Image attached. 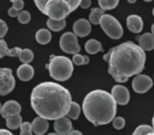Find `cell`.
<instances>
[{
	"label": "cell",
	"instance_id": "40",
	"mask_svg": "<svg viewBox=\"0 0 154 135\" xmlns=\"http://www.w3.org/2000/svg\"><path fill=\"white\" fill-rule=\"evenodd\" d=\"M151 32H152L151 34H152V35H153V36H154V23L152 24V26H151Z\"/></svg>",
	"mask_w": 154,
	"mask_h": 135
},
{
	"label": "cell",
	"instance_id": "45",
	"mask_svg": "<svg viewBox=\"0 0 154 135\" xmlns=\"http://www.w3.org/2000/svg\"><path fill=\"white\" fill-rule=\"evenodd\" d=\"M148 135H153V133H150V134H148Z\"/></svg>",
	"mask_w": 154,
	"mask_h": 135
},
{
	"label": "cell",
	"instance_id": "46",
	"mask_svg": "<svg viewBox=\"0 0 154 135\" xmlns=\"http://www.w3.org/2000/svg\"><path fill=\"white\" fill-rule=\"evenodd\" d=\"M153 135H154V128H153Z\"/></svg>",
	"mask_w": 154,
	"mask_h": 135
},
{
	"label": "cell",
	"instance_id": "43",
	"mask_svg": "<svg viewBox=\"0 0 154 135\" xmlns=\"http://www.w3.org/2000/svg\"><path fill=\"white\" fill-rule=\"evenodd\" d=\"M1 108H2V106H1V103H0V115H1Z\"/></svg>",
	"mask_w": 154,
	"mask_h": 135
},
{
	"label": "cell",
	"instance_id": "7",
	"mask_svg": "<svg viewBox=\"0 0 154 135\" xmlns=\"http://www.w3.org/2000/svg\"><path fill=\"white\" fill-rule=\"evenodd\" d=\"M59 47L64 53L68 54H79L80 45L78 43L77 36L72 32H66L61 35L59 39Z\"/></svg>",
	"mask_w": 154,
	"mask_h": 135
},
{
	"label": "cell",
	"instance_id": "2",
	"mask_svg": "<svg viewBox=\"0 0 154 135\" xmlns=\"http://www.w3.org/2000/svg\"><path fill=\"white\" fill-rule=\"evenodd\" d=\"M146 58L145 51L132 41L120 43L103 55V59L109 64L108 73L120 84L143 71Z\"/></svg>",
	"mask_w": 154,
	"mask_h": 135
},
{
	"label": "cell",
	"instance_id": "22",
	"mask_svg": "<svg viewBox=\"0 0 154 135\" xmlns=\"http://www.w3.org/2000/svg\"><path fill=\"white\" fill-rule=\"evenodd\" d=\"M66 20H52L48 19L47 20V26L49 28V30L53 31V32H59V31L63 30L66 28Z\"/></svg>",
	"mask_w": 154,
	"mask_h": 135
},
{
	"label": "cell",
	"instance_id": "23",
	"mask_svg": "<svg viewBox=\"0 0 154 135\" xmlns=\"http://www.w3.org/2000/svg\"><path fill=\"white\" fill-rule=\"evenodd\" d=\"M80 111H82V108L75 101H72L71 103L70 110H69V113L66 115V117L70 118V119H77L80 115Z\"/></svg>",
	"mask_w": 154,
	"mask_h": 135
},
{
	"label": "cell",
	"instance_id": "25",
	"mask_svg": "<svg viewBox=\"0 0 154 135\" xmlns=\"http://www.w3.org/2000/svg\"><path fill=\"white\" fill-rule=\"evenodd\" d=\"M19 59L21 60L22 63L30 64V62L34 59V53L30 49H23L19 56Z\"/></svg>",
	"mask_w": 154,
	"mask_h": 135
},
{
	"label": "cell",
	"instance_id": "27",
	"mask_svg": "<svg viewBox=\"0 0 154 135\" xmlns=\"http://www.w3.org/2000/svg\"><path fill=\"white\" fill-rule=\"evenodd\" d=\"M90 61V58L84 56L82 54H75L73 55L72 58V62L73 64H76V66H84V64H88Z\"/></svg>",
	"mask_w": 154,
	"mask_h": 135
},
{
	"label": "cell",
	"instance_id": "17",
	"mask_svg": "<svg viewBox=\"0 0 154 135\" xmlns=\"http://www.w3.org/2000/svg\"><path fill=\"white\" fill-rule=\"evenodd\" d=\"M17 76L21 81H29L34 77V68L31 64L22 63L17 69Z\"/></svg>",
	"mask_w": 154,
	"mask_h": 135
},
{
	"label": "cell",
	"instance_id": "24",
	"mask_svg": "<svg viewBox=\"0 0 154 135\" xmlns=\"http://www.w3.org/2000/svg\"><path fill=\"white\" fill-rule=\"evenodd\" d=\"M119 1L118 0H99L98 5L101 10L106 11V10H113L118 5Z\"/></svg>",
	"mask_w": 154,
	"mask_h": 135
},
{
	"label": "cell",
	"instance_id": "36",
	"mask_svg": "<svg viewBox=\"0 0 154 135\" xmlns=\"http://www.w3.org/2000/svg\"><path fill=\"white\" fill-rule=\"evenodd\" d=\"M91 5H92V2H91V0H80V5L79 7L82 8V9H89V8L91 7Z\"/></svg>",
	"mask_w": 154,
	"mask_h": 135
},
{
	"label": "cell",
	"instance_id": "6",
	"mask_svg": "<svg viewBox=\"0 0 154 135\" xmlns=\"http://www.w3.org/2000/svg\"><path fill=\"white\" fill-rule=\"evenodd\" d=\"M100 24L103 31L112 39H119L122 37L124 34V29H122L120 22L109 14H105L100 19Z\"/></svg>",
	"mask_w": 154,
	"mask_h": 135
},
{
	"label": "cell",
	"instance_id": "5",
	"mask_svg": "<svg viewBox=\"0 0 154 135\" xmlns=\"http://www.w3.org/2000/svg\"><path fill=\"white\" fill-rule=\"evenodd\" d=\"M50 76L57 81H66L72 76L73 62L66 56H50V62L47 66Z\"/></svg>",
	"mask_w": 154,
	"mask_h": 135
},
{
	"label": "cell",
	"instance_id": "28",
	"mask_svg": "<svg viewBox=\"0 0 154 135\" xmlns=\"http://www.w3.org/2000/svg\"><path fill=\"white\" fill-rule=\"evenodd\" d=\"M17 18H18V21H19L20 23L26 24V23H29L31 20V14L29 13L28 11H21L19 14H18Z\"/></svg>",
	"mask_w": 154,
	"mask_h": 135
},
{
	"label": "cell",
	"instance_id": "14",
	"mask_svg": "<svg viewBox=\"0 0 154 135\" xmlns=\"http://www.w3.org/2000/svg\"><path fill=\"white\" fill-rule=\"evenodd\" d=\"M127 28L130 32L134 34H138L143 31V22L140 16L138 15H130L127 18Z\"/></svg>",
	"mask_w": 154,
	"mask_h": 135
},
{
	"label": "cell",
	"instance_id": "44",
	"mask_svg": "<svg viewBox=\"0 0 154 135\" xmlns=\"http://www.w3.org/2000/svg\"><path fill=\"white\" fill-rule=\"evenodd\" d=\"M152 14H153V16H154V8H153V11H152Z\"/></svg>",
	"mask_w": 154,
	"mask_h": 135
},
{
	"label": "cell",
	"instance_id": "30",
	"mask_svg": "<svg viewBox=\"0 0 154 135\" xmlns=\"http://www.w3.org/2000/svg\"><path fill=\"white\" fill-rule=\"evenodd\" d=\"M112 124H113V127L116 130H122L125 127V124H126V120H125L124 117H122V116H117V117H115L113 119Z\"/></svg>",
	"mask_w": 154,
	"mask_h": 135
},
{
	"label": "cell",
	"instance_id": "31",
	"mask_svg": "<svg viewBox=\"0 0 154 135\" xmlns=\"http://www.w3.org/2000/svg\"><path fill=\"white\" fill-rule=\"evenodd\" d=\"M20 135H33L30 122H22L21 127H20Z\"/></svg>",
	"mask_w": 154,
	"mask_h": 135
},
{
	"label": "cell",
	"instance_id": "35",
	"mask_svg": "<svg viewBox=\"0 0 154 135\" xmlns=\"http://www.w3.org/2000/svg\"><path fill=\"white\" fill-rule=\"evenodd\" d=\"M22 49L20 48H13V49L10 50V54L9 56L10 57H19L20 54H21Z\"/></svg>",
	"mask_w": 154,
	"mask_h": 135
},
{
	"label": "cell",
	"instance_id": "12",
	"mask_svg": "<svg viewBox=\"0 0 154 135\" xmlns=\"http://www.w3.org/2000/svg\"><path fill=\"white\" fill-rule=\"evenodd\" d=\"M21 112V106L16 100H8L3 103L1 108V116L3 118H8L10 116H14L20 114Z\"/></svg>",
	"mask_w": 154,
	"mask_h": 135
},
{
	"label": "cell",
	"instance_id": "37",
	"mask_svg": "<svg viewBox=\"0 0 154 135\" xmlns=\"http://www.w3.org/2000/svg\"><path fill=\"white\" fill-rule=\"evenodd\" d=\"M19 13L20 12H18L17 10H15L13 7H12L11 9H9V11H8V14H9L10 17H17Z\"/></svg>",
	"mask_w": 154,
	"mask_h": 135
},
{
	"label": "cell",
	"instance_id": "34",
	"mask_svg": "<svg viewBox=\"0 0 154 135\" xmlns=\"http://www.w3.org/2000/svg\"><path fill=\"white\" fill-rule=\"evenodd\" d=\"M12 3H13V8L18 12L21 11L24 7V2L22 0H12Z\"/></svg>",
	"mask_w": 154,
	"mask_h": 135
},
{
	"label": "cell",
	"instance_id": "1",
	"mask_svg": "<svg viewBox=\"0 0 154 135\" xmlns=\"http://www.w3.org/2000/svg\"><path fill=\"white\" fill-rule=\"evenodd\" d=\"M72 96L68 89L57 82L37 84L31 94V106L35 113L47 120H57L69 113Z\"/></svg>",
	"mask_w": 154,
	"mask_h": 135
},
{
	"label": "cell",
	"instance_id": "26",
	"mask_svg": "<svg viewBox=\"0 0 154 135\" xmlns=\"http://www.w3.org/2000/svg\"><path fill=\"white\" fill-rule=\"evenodd\" d=\"M150 133H153V127L148 124H140L135 129L132 135H148Z\"/></svg>",
	"mask_w": 154,
	"mask_h": 135
},
{
	"label": "cell",
	"instance_id": "3",
	"mask_svg": "<svg viewBox=\"0 0 154 135\" xmlns=\"http://www.w3.org/2000/svg\"><path fill=\"white\" fill-rule=\"evenodd\" d=\"M82 110L87 119L94 126H103L113 121L117 111V103L111 93L94 90L86 95Z\"/></svg>",
	"mask_w": 154,
	"mask_h": 135
},
{
	"label": "cell",
	"instance_id": "9",
	"mask_svg": "<svg viewBox=\"0 0 154 135\" xmlns=\"http://www.w3.org/2000/svg\"><path fill=\"white\" fill-rule=\"evenodd\" d=\"M153 86V80L150 76L145 74L136 75L132 80V88L138 94H143L148 92Z\"/></svg>",
	"mask_w": 154,
	"mask_h": 135
},
{
	"label": "cell",
	"instance_id": "8",
	"mask_svg": "<svg viewBox=\"0 0 154 135\" xmlns=\"http://www.w3.org/2000/svg\"><path fill=\"white\" fill-rule=\"evenodd\" d=\"M15 78L13 71L9 68H0V95H8L15 88Z\"/></svg>",
	"mask_w": 154,
	"mask_h": 135
},
{
	"label": "cell",
	"instance_id": "38",
	"mask_svg": "<svg viewBox=\"0 0 154 135\" xmlns=\"http://www.w3.org/2000/svg\"><path fill=\"white\" fill-rule=\"evenodd\" d=\"M0 135H13V134H12V132H10L9 130L0 129Z\"/></svg>",
	"mask_w": 154,
	"mask_h": 135
},
{
	"label": "cell",
	"instance_id": "15",
	"mask_svg": "<svg viewBox=\"0 0 154 135\" xmlns=\"http://www.w3.org/2000/svg\"><path fill=\"white\" fill-rule=\"evenodd\" d=\"M31 128L35 135H43L49 129V121L41 117H36L31 122Z\"/></svg>",
	"mask_w": 154,
	"mask_h": 135
},
{
	"label": "cell",
	"instance_id": "29",
	"mask_svg": "<svg viewBox=\"0 0 154 135\" xmlns=\"http://www.w3.org/2000/svg\"><path fill=\"white\" fill-rule=\"evenodd\" d=\"M10 49L8 48L7 41L3 39H0V59L5 56H9Z\"/></svg>",
	"mask_w": 154,
	"mask_h": 135
},
{
	"label": "cell",
	"instance_id": "39",
	"mask_svg": "<svg viewBox=\"0 0 154 135\" xmlns=\"http://www.w3.org/2000/svg\"><path fill=\"white\" fill-rule=\"evenodd\" d=\"M68 135H82V133L80 131H77V130H72Z\"/></svg>",
	"mask_w": 154,
	"mask_h": 135
},
{
	"label": "cell",
	"instance_id": "42",
	"mask_svg": "<svg viewBox=\"0 0 154 135\" xmlns=\"http://www.w3.org/2000/svg\"><path fill=\"white\" fill-rule=\"evenodd\" d=\"M152 126H153V128H154V116H153V118H152Z\"/></svg>",
	"mask_w": 154,
	"mask_h": 135
},
{
	"label": "cell",
	"instance_id": "21",
	"mask_svg": "<svg viewBox=\"0 0 154 135\" xmlns=\"http://www.w3.org/2000/svg\"><path fill=\"white\" fill-rule=\"evenodd\" d=\"M103 15H105V11L101 10L100 8H93V9H91V13H90V16H89L90 23L99 24L101 17H103Z\"/></svg>",
	"mask_w": 154,
	"mask_h": 135
},
{
	"label": "cell",
	"instance_id": "33",
	"mask_svg": "<svg viewBox=\"0 0 154 135\" xmlns=\"http://www.w3.org/2000/svg\"><path fill=\"white\" fill-rule=\"evenodd\" d=\"M47 1H48V0H35V1H34L35 5H36L37 9H38L39 11L41 12V13H43V12H45Z\"/></svg>",
	"mask_w": 154,
	"mask_h": 135
},
{
	"label": "cell",
	"instance_id": "10",
	"mask_svg": "<svg viewBox=\"0 0 154 135\" xmlns=\"http://www.w3.org/2000/svg\"><path fill=\"white\" fill-rule=\"evenodd\" d=\"M112 97L114 98L115 103L119 106H125L130 100V92L122 84H116L112 88L111 92Z\"/></svg>",
	"mask_w": 154,
	"mask_h": 135
},
{
	"label": "cell",
	"instance_id": "20",
	"mask_svg": "<svg viewBox=\"0 0 154 135\" xmlns=\"http://www.w3.org/2000/svg\"><path fill=\"white\" fill-rule=\"evenodd\" d=\"M7 120V127L10 129V130H16V129L20 128L22 124V117L20 114H17V115L14 116H10V117L5 118Z\"/></svg>",
	"mask_w": 154,
	"mask_h": 135
},
{
	"label": "cell",
	"instance_id": "4",
	"mask_svg": "<svg viewBox=\"0 0 154 135\" xmlns=\"http://www.w3.org/2000/svg\"><path fill=\"white\" fill-rule=\"evenodd\" d=\"M79 5L80 0H48L43 14L52 20H66Z\"/></svg>",
	"mask_w": 154,
	"mask_h": 135
},
{
	"label": "cell",
	"instance_id": "41",
	"mask_svg": "<svg viewBox=\"0 0 154 135\" xmlns=\"http://www.w3.org/2000/svg\"><path fill=\"white\" fill-rule=\"evenodd\" d=\"M48 135H58L57 133H49Z\"/></svg>",
	"mask_w": 154,
	"mask_h": 135
},
{
	"label": "cell",
	"instance_id": "18",
	"mask_svg": "<svg viewBox=\"0 0 154 135\" xmlns=\"http://www.w3.org/2000/svg\"><path fill=\"white\" fill-rule=\"evenodd\" d=\"M85 50H86L87 53L92 54V55L98 53V52L103 51L101 43L98 40H96V39H90V40L87 41L85 43Z\"/></svg>",
	"mask_w": 154,
	"mask_h": 135
},
{
	"label": "cell",
	"instance_id": "19",
	"mask_svg": "<svg viewBox=\"0 0 154 135\" xmlns=\"http://www.w3.org/2000/svg\"><path fill=\"white\" fill-rule=\"evenodd\" d=\"M35 38H36L37 42L40 43V44H48L52 39V34L47 29H40V30L37 31Z\"/></svg>",
	"mask_w": 154,
	"mask_h": 135
},
{
	"label": "cell",
	"instance_id": "16",
	"mask_svg": "<svg viewBox=\"0 0 154 135\" xmlns=\"http://www.w3.org/2000/svg\"><path fill=\"white\" fill-rule=\"evenodd\" d=\"M138 47L143 51H152L154 49V36L151 33H145L137 37Z\"/></svg>",
	"mask_w": 154,
	"mask_h": 135
},
{
	"label": "cell",
	"instance_id": "13",
	"mask_svg": "<svg viewBox=\"0 0 154 135\" xmlns=\"http://www.w3.org/2000/svg\"><path fill=\"white\" fill-rule=\"evenodd\" d=\"M54 130L58 135H68L73 130V126L71 119L66 117L59 118L54 122Z\"/></svg>",
	"mask_w": 154,
	"mask_h": 135
},
{
	"label": "cell",
	"instance_id": "11",
	"mask_svg": "<svg viewBox=\"0 0 154 135\" xmlns=\"http://www.w3.org/2000/svg\"><path fill=\"white\" fill-rule=\"evenodd\" d=\"M73 31L77 37H86L91 33V23L89 20L80 18L73 24Z\"/></svg>",
	"mask_w": 154,
	"mask_h": 135
},
{
	"label": "cell",
	"instance_id": "32",
	"mask_svg": "<svg viewBox=\"0 0 154 135\" xmlns=\"http://www.w3.org/2000/svg\"><path fill=\"white\" fill-rule=\"evenodd\" d=\"M8 30H9V28H8V24L5 23V21L0 19V39H2L5 36V34L8 33Z\"/></svg>",
	"mask_w": 154,
	"mask_h": 135
}]
</instances>
